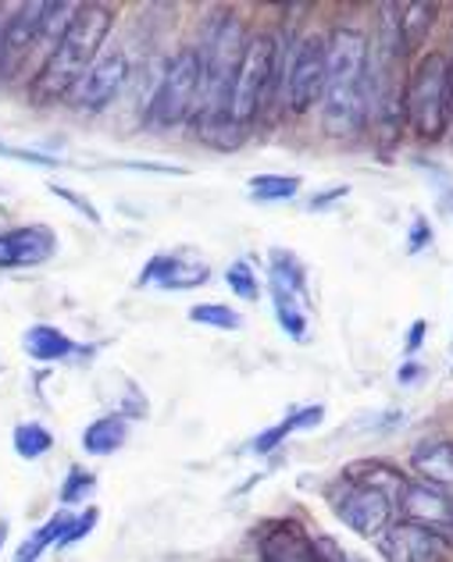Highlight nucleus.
I'll use <instances>...</instances> for the list:
<instances>
[{
    "instance_id": "obj_1",
    "label": "nucleus",
    "mask_w": 453,
    "mask_h": 562,
    "mask_svg": "<svg viewBox=\"0 0 453 562\" xmlns=\"http://www.w3.org/2000/svg\"><path fill=\"white\" fill-rule=\"evenodd\" d=\"M329 76L321 114H325L329 136H357L372 114L368 90V36L361 29H335L325 43Z\"/></svg>"
},
{
    "instance_id": "obj_2",
    "label": "nucleus",
    "mask_w": 453,
    "mask_h": 562,
    "mask_svg": "<svg viewBox=\"0 0 453 562\" xmlns=\"http://www.w3.org/2000/svg\"><path fill=\"white\" fill-rule=\"evenodd\" d=\"M114 25V14L104 4H76V14L65 29L62 43L47 54V65L40 68V76L29 86L36 103H54L65 100L76 90V82L97 65L100 47Z\"/></svg>"
},
{
    "instance_id": "obj_3",
    "label": "nucleus",
    "mask_w": 453,
    "mask_h": 562,
    "mask_svg": "<svg viewBox=\"0 0 453 562\" xmlns=\"http://www.w3.org/2000/svg\"><path fill=\"white\" fill-rule=\"evenodd\" d=\"M246 25L240 14H222L211 29L208 43L200 47L203 61V93L197 108V122H222L232 117V90H236V76L246 54Z\"/></svg>"
},
{
    "instance_id": "obj_4",
    "label": "nucleus",
    "mask_w": 453,
    "mask_h": 562,
    "mask_svg": "<svg viewBox=\"0 0 453 562\" xmlns=\"http://www.w3.org/2000/svg\"><path fill=\"white\" fill-rule=\"evenodd\" d=\"M407 125L421 139H440L450 117V61L443 54H426L404 86Z\"/></svg>"
},
{
    "instance_id": "obj_5",
    "label": "nucleus",
    "mask_w": 453,
    "mask_h": 562,
    "mask_svg": "<svg viewBox=\"0 0 453 562\" xmlns=\"http://www.w3.org/2000/svg\"><path fill=\"white\" fill-rule=\"evenodd\" d=\"M397 495L400 487H386L383 481H372L364 473L350 470L332 492V509L361 538H383L389 530L393 509H397Z\"/></svg>"
},
{
    "instance_id": "obj_6",
    "label": "nucleus",
    "mask_w": 453,
    "mask_h": 562,
    "mask_svg": "<svg viewBox=\"0 0 453 562\" xmlns=\"http://www.w3.org/2000/svg\"><path fill=\"white\" fill-rule=\"evenodd\" d=\"M203 93V61L197 47H186L172 57L161 71L157 90L151 97V122L157 128L183 125L189 117H197Z\"/></svg>"
},
{
    "instance_id": "obj_7",
    "label": "nucleus",
    "mask_w": 453,
    "mask_h": 562,
    "mask_svg": "<svg viewBox=\"0 0 453 562\" xmlns=\"http://www.w3.org/2000/svg\"><path fill=\"white\" fill-rule=\"evenodd\" d=\"M275 79H279V40L272 33H257L246 40L236 90H232V122L246 128L254 117H261L275 90Z\"/></svg>"
},
{
    "instance_id": "obj_8",
    "label": "nucleus",
    "mask_w": 453,
    "mask_h": 562,
    "mask_svg": "<svg viewBox=\"0 0 453 562\" xmlns=\"http://www.w3.org/2000/svg\"><path fill=\"white\" fill-rule=\"evenodd\" d=\"M325 76H329V57H325V40L307 36L297 43L294 61H289L283 76L286 103L294 114H307L325 97Z\"/></svg>"
},
{
    "instance_id": "obj_9",
    "label": "nucleus",
    "mask_w": 453,
    "mask_h": 562,
    "mask_svg": "<svg viewBox=\"0 0 453 562\" xmlns=\"http://www.w3.org/2000/svg\"><path fill=\"white\" fill-rule=\"evenodd\" d=\"M272 300H275V317H279L283 331L289 338L303 342L307 338V285H303V268L294 254L275 249L272 254Z\"/></svg>"
},
{
    "instance_id": "obj_10",
    "label": "nucleus",
    "mask_w": 453,
    "mask_h": 562,
    "mask_svg": "<svg viewBox=\"0 0 453 562\" xmlns=\"http://www.w3.org/2000/svg\"><path fill=\"white\" fill-rule=\"evenodd\" d=\"M397 509L404 524L429 530V535L453 544V492L432 487L426 481H404L397 495Z\"/></svg>"
},
{
    "instance_id": "obj_11",
    "label": "nucleus",
    "mask_w": 453,
    "mask_h": 562,
    "mask_svg": "<svg viewBox=\"0 0 453 562\" xmlns=\"http://www.w3.org/2000/svg\"><path fill=\"white\" fill-rule=\"evenodd\" d=\"M125 82H129V57L122 50H111L104 57H97V65L76 82V90H71L68 100L76 111L100 114L104 108H111Z\"/></svg>"
},
{
    "instance_id": "obj_12",
    "label": "nucleus",
    "mask_w": 453,
    "mask_h": 562,
    "mask_svg": "<svg viewBox=\"0 0 453 562\" xmlns=\"http://www.w3.org/2000/svg\"><path fill=\"white\" fill-rule=\"evenodd\" d=\"M54 254H57V239L43 225H29L0 235V271L36 268V263H47Z\"/></svg>"
},
{
    "instance_id": "obj_13",
    "label": "nucleus",
    "mask_w": 453,
    "mask_h": 562,
    "mask_svg": "<svg viewBox=\"0 0 453 562\" xmlns=\"http://www.w3.org/2000/svg\"><path fill=\"white\" fill-rule=\"evenodd\" d=\"M43 22H47V4H22L14 14L4 19V57H8V76L19 68L29 50L40 47Z\"/></svg>"
},
{
    "instance_id": "obj_14",
    "label": "nucleus",
    "mask_w": 453,
    "mask_h": 562,
    "mask_svg": "<svg viewBox=\"0 0 453 562\" xmlns=\"http://www.w3.org/2000/svg\"><path fill=\"white\" fill-rule=\"evenodd\" d=\"M383 552L393 562H446V541L421 527L397 524L383 535Z\"/></svg>"
},
{
    "instance_id": "obj_15",
    "label": "nucleus",
    "mask_w": 453,
    "mask_h": 562,
    "mask_svg": "<svg viewBox=\"0 0 453 562\" xmlns=\"http://www.w3.org/2000/svg\"><path fill=\"white\" fill-rule=\"evenodd\" d=\"M261 562H325L318 552V541L307 538L300 524H272L261 535Z\"/></svg>"
},
{
    "instance_id": "obj_16",
    "label": "nucleus",
    "mask_w": 453,
    "mask_h": 562,
    "mask_svg": "<svg viewBox=\"0 0 453 562\" xmlns=\"http://www.w3.org/2000/svg\"><path fill=\"white\" fill-rule=\"evenodd\" d=\"M208 263L189 260L186 254H161L154 257L140 274V285H161V289H197L208 281Z\"/></svg>"
},
{
    "instance_id": "obj_17",
    "label": "nucleus",
    "mask_w": 453,
    "mask_h": 562,
    "mask_svg": "<svg viewBox=\"0 0 453 562\" xmlns=\"http://www.w3.org/2000/svg\"><path fill=\"white\" fill-rule=\"evenodd\" d=\"M411 467L426 484L453 492V441H446V438L418 441V449L411 452Z\"/></svg>"
},
{
    "instance_id": "obj_18",
    "label": "nucleus",
    "mask_w": 453,
    "mask_h": 562,
    "mask_svg": "<svg viewBox=\"0 0 453 562\" xmlns=\"http://www.w3.org/2000/svg\"><path fill=\"white\" fill-rule=\"evenodd\" d=\"M22 346L36 363H57L76 352V342H71L65 331L51 328V324H33V328L22 335Z\"/></svg>"
},
{
    "instance_id": "obj_19",
    "label": "nucleus",
    "mask_w": 453,
    "mask_h": 562,
    "mask_svg": "<svg viewBox=\"0 0 453 562\" xmlns=\"http://www.w3.org/2000/svg\"><path fill=\"white\" fill-rule=\"evenodd\" d=\"M125 441H129V420L122 417V413L97 417L82 431V449L90 452V456H111V452H119Z\"/></svg>"
},
{
    "instance_id": "obj_20",
    "label": "nucleus",
    "mask_w": 453,
    "mask_h": 562,
    "mask_svg": "<svg viewBox=\"0 0 453 562\" xmlns=\"http://www.w3.org/2000/svg\"><path fill=\"white\" fill-rule=\"evenodd\" d=\"M321 417H325V406H307V409H297L289 420L275 424L272 431H265V435H257L251 449H254L257 456H265V452H272L275 446H279L283 438H289L294 431H303V427H318V424H321Z\"/></svg>"
},
{
    "instance_id": "obj_21",
    "label": "nucleus",
    "mask_w": 453,
    "mask_h": 562,
    "mask_svg": "<svg viewBox=\"0 0 453 562\" xmlns=\"http://www.w3.org/2000/svg\"><path fill=\"white\" fill-rule=\"evenodd\" d=\"M68 527H71V516H68V513L51 516V520L43 524L40 530H33V538H25V541L19 544V552H14V562H36L43 552L51 549L54 541H62V538L68 535Z\"/></svg>"
},
{
    "instance_id": "obj_22",
    "label": "nucleus",
    "mask_w": 453,
    "mask_h": 562,
    "mask_svg": "<svg viewBox=\"0 0 453 562\" xmlns=\"http://www.w3.org/2000/svg\"><path fill=\"white\" fill-rule=\"evenodd\" d=\"M300 186H303L300 175H254L251 196L261 203H283V200H294Z\"/></svg>"
},
{
    "instance_id": "obj_23",
    "label": "nucleus",
    "mask_w": 453,
    "mask_h": 562,
    "mask_svg": "<svg viewBox=\"0 0 453 562\" xmlns=\"http://www.w3.org/2000/svg\"><path fill=\"white\" fill-rule=\"evenodd\" d=\"M54 446V438L47 427L40 424H19L14 427V452L22 456V460H40V456H47Z\"/></svg>"
},
{
    "instance_id": "obj_24",
    "label": "nucleus",
    "mask_w": 453,
    "mask_h": 562,
    "mask_svg": "<svg viewBox=\"0 0 453 562\" xmlns=\"http://www.w3.org/2000/svg\"><path fill=\"white\" fill-rule=\"evenodd\" d=\"M189 321L208 324V328H222V331H240L243 328V317L225 303H200V306L189 310Z\"/></svg>"
},
{
    "instance_id": "obj_25",
    "label": "nucleus",
    "mask_w": 453,
    "mask_h": 562,
    "mask_svg": "<svg viewBox=\"0 0 453 562\" xmlns=\"http://www.w3.org/2000/svg\"><path fill=\"white\" fill-rule=\"evenodd\" d=\"M225 281H229V289L240 295V300H257V295H261V281H257V274L251 271V263H246V260L232 263V268L225 271Z\"/></svg>"
},
{
    "instance_id": "obj_26",
    "label": "nucleus",
    "mask_w": 453,
    "mask_h": 562,
    "mask_svg": "<svg viewBox=\"0 0 453 562\" xmlns=\"http://www.w3.org/2000/svg\"><path fill=\"white\" fill-rule=\"evenodd\" d=\"M93 473H86V470H71L68 473V481L62 487V502H68V506H76V502H86V495L93 492Z\"/></svg>"
},
{
    "instance_id": "obj_27",
    "label": "nucleus",
    "mask_w": 453,
    "mask_h": 562,
    "mask_svg": "<svg viewBox=\"0 0 453 562\" xmlns=\"http://www.w3.org/2000/svg\"><path fill=\"white\" fill-rule=\"evenodd\" d=\"M418 168H426V165L418 160ZM426 171L432 175V182H435V200H440V211L453 217V179H450L443 168H432V165Z\"/></svg>"
},
{
    "instance_id": "obj_28",
    "label": "nucleus",
    "mask_w": 453,
    "mask_h": 562,
    "mask_svg": "<svg viewBox=\"0 0 453 562\" xmlns=\"http://www.w3.org/2000/svg\"><path fill=\"white\" fill-rule=\"evenodd\" d=\"M0 157L22 160V165H36V168H57V165H62V160H54V157H43V154H33V150H22V146H8V143H0Z\"/></svg>"
},
{
    "instance_id": "obj_29",
    "label": "nucleus",
    "mask_w": 453,
    "mask_h": 562,
    "mask_svg": "<svg viewBox=\"0 0 453 562\" xmlns=\"http://www.w3.org/2000/svg\"><path fill=\"white\" fill-rule=\"evenodd\" d=\"M51 192H54V196H62V200H68L71 206H76V211H82L86 217H90V221H93V225H100V214H97V206H93L90 200H82V196H76V192H71V189H65V186H51Z\"/></svg>"
},
{
    "instance_id": "obj_30",
    "label": "nucleus",
    "mask_w": 453,
    "mask_h": 562,
    "mask_svg": "<svg viewBox=\"0 0 453 562\" xmlns=\"http://www.w3.org/2000/svg\"><path fill=\"white\" fill-rule=\"evenodd\" d=\"M97 524V513L90 509V513H86V516H79V520H71V527H68V535L62 538V541H57V544H71V541H79V538H86V535H90V527Z\"/></svg>"
},
{
    "instance_id": "obj_31",
    "label": "nucleus",
    "mask_w": 453,
    "mask_h": 562,
    "mask_svg": "<svg viewBox=\"0 0 453 562\" xmlns=\"http://www.w3.org/2000/svg\"><path fill=\"white\" fill-rule=\"evenodd\" d=\"M432 243V228L426 217H415V228H411V254H421Z\"/></svg>"
},
{
    "instance_id": "obj_32",
    "label": "nucleus",
    "mask_w": 453,
    "mask_h": 562,
    "mask_svg": "<svg viewBox=\"0 0 453 562\" xmlns=\"http://www.w3.org/2000/svg\"><path fill=\"white\" fill-rule=\"evenodd\" d=\"M318 552H321V559H325V562H364V559H354V555L340 552L332 541H318Z\"/></svg>"
},
{
    "instance_id": "obj_33",
    "label": "nucleus",
    "mask_w": 453,
    "mask_h": 562,
    "mask_svg": "<svg viewBox=\"0 0 453 562\" xmlns=\"http://www.w3.org/2000/svg\"><path fill=\"white\" fill-rule=\"evenodd\" d=\"M421 338H426V324H421V321H415V328H411V338H407V352H418Z\"/></svg>"
},
{
    "instance_id": "obj_34",
    "label": "nucleus",
    "mask_w": 453,
    "mask_h": 562,
    "mask_svg": "<svg viewBox=\"0 0 453 562\" xmlns=\"http://www.w3.org/2000/svg\"><path fill=\"white\" fill-rule=\"evenodd\" d=\"M346 192H350L346 186H335L332 192H325V196H318V200H311V206H325V203H329V200H335V196H346Z\"/></svg>"
},
{
    "instance_id": "obj_35",
    "label": "nucleus",
    "mask_w": 453,
    "mask_h": 562,
    "mask_svg": "<svg viewBox=\"0 0 453 562\" xmlns=\"http://www.w3.org/2000/svg\"><path fill=\"white\" fill-rule=\"evenodd\" d=\"M0 79H8V57H4V19H0Z\"/></svg>"
},
{
    "instance_id": "obj_36",
    "label": "nucleus",
    "mask_w": 453,
    "mask_h": 562,
    "mask_svg": "<svg viewBox=\"0 0 453 562\" xmlns=\"http://www.w3.org/2000/svg\"><path fill=\"white\" fill-rule=\"evenodd\" d=\"M4 541H8V524L0 520V549H4Z\"/></svg>"
},
{
    "instance_id": "obj_37",
    "label": "nucleus",
    "mask_w": 453,
    "mask_h": 562,
    "mask_svg": "<svg viewBox=\"0 0 453 562\" xmlns=\"http://www.w3.org/2000/svg\"><path fill=\"white\" fill-rule=\"evenodd\" d=\"M450 111H453V93H450Z\"/></svg>"
}]
</instances>
